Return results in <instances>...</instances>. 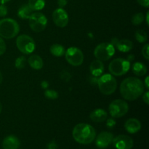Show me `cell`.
<instances>
[{
	"instance_id": "39",
	"label": "cell",
	"mask_w": 149,
	"mask_h": 149,
	"mask_svg": "<svg viewBox=\"0 0 149 149\" xmlns=\"http://www.w3.org/2000/svg\"><path fill=\"white\" fill-rule=\"evenodd\" d=\"M134 60V55H130L129 56L127 57V61H129L130 63L131 62V61H132Z\"/></svg>"
},
{
	"instance_id": "12",
	"label": "cell",
	"mask_w": 149,
	"mask_h": 149,
	"mask_svg": "<svg viewBox=\"0 0 149 149\" xmlns=\"http://www.w3.org/2000/svg\"><path fill=\"white\" fill-rule=\"evenodd\" d=\"M112 143L116 149H131L133 147V140L125 135H118L113 138Z\"/></svg>"
},
{
	"instance_id": "18",
	"label": "cell",
	"mask_w": 149,
	"mask_h": 149,
	"mask_svg": "<svg viewBox=\"0 0 149 149\" xmlns=\"http://www.w3.org/2000/svg\"><path fill=\"white\" fill-rule=\"evenodd\" d=\"M108 113L102 109H97L93 111L90 115V118L94 122H103L107 119Z\"/></svg>"
},
{
	"instance_id": "34",
	"label": "cell",
	"mask_w": 149,
	"mask_h": 149,
	"mask_svg": "<svg viewBox=\"0 0 149 149\" xmlns=\"http://www.w3.org/2000/svg\"><path fill=\"white\" fill-rule=\"evenodd\" d=\"M47 149H58V144L55 143V141H51L48 143Z\"/></svg>"
},
{
	"instance_id": "4",
	"label": "cell",
	"mask_w": 149,
	"mask_h": 149,
	"mask_svg": "<svg viewBox=\"0 0 149 149\" xmlns=\"http://www.w3.org/2000/svg\"><path fill=\"white\" fill-rule=\"evenodd\" d=\"M97 85L100 93L106 95H111L116 91L117 82L113 75L106 74L101 76L97 80Z\"/></svg>"
},
{
	"instance_id": "36",
	"label": "cell",
	"mask_w": 149,
	"mask_h": 149,
	"mask_svg": "<svg viewBox=\"0 0 149 149\" xmlns=\"http://www.w3.org/2000/svg\"><path fill=\"white\" fill-rule=\"evenodd\" d=\"M68 3V0H58V4L60 8H63L65 7Z\"/></svg>"
},
{
	"instance_id": "42",
	"label": "cell",
	"mask_w": 149,
	"mask_h": 149,
	"mask_svg": "<svg viewBox=\"0 0 149 149\" xmlns=\"http://www.w3.org/2000/svg\"><path fill=\"white\" fill-rule=\"evenodd\" d=\"M148 12H147V14H146V23L147 25H148Z\"/></svg>"
},
{
	"instance_id": "8",
	"label": "cell",
	"mask_w": 149,
	"mask_h": 149,
	"mask_svg": "<svg viewBox=\"0 0 149 149\" xmlns=\"http://www.w3.org/2000/svg\"><path fill=\"white\" fill-rule=\"evenodd\" d=\"M17 47L25 55L31 54L36 48L35 42L30 36L26 34L20 35L16 39Z\"/></svg>"
},
{
	"instance_id": "5",
	"label": "cell",
	"mask_w": 149,
	"mask_h": 149,
	"mask_svg": "<svg viewBox=\"0 0 149 149\" xmlns=\"http://www.w3.org/2000/svg\"><path fill=\"white\" fill-rule=\"evenodd\" d=\"M130 68V63L124 58H116L110 63L109 69L111 75L122 76L128 72Z\"/></svg>"
},
{
	"instance_id": "10",
	"label": "cell",
	"mask_w": 149,
	"mask_h": 149,
	"mask_svg": "<svg viewBox=\"0 0 149 149\" xmlns=\"http://www.w3.org/2000/svg\"><path fill=\"white\" fill-rule=\"evenodd\" d=\"M64 55L67 62L74 66H79L81 65L84 61V55L81 49L77 47H69L65 51Z\"/></svg>"
},
{
	"instance_id": "30",
	"label": "cell",
	"mask_w": 149,
	"mask_h": 149,
	"mask_svg": "<svg viewBox=\"0 0 149 149\" xmlns=\"http://www.w3.org/2000/svg\"><path fill=\"white\" fill-rule=\"evenodd\" d=\"M6 51V44L4 39L0 36V55H3Z\"/></svg>"
},
{
	"instance_id": "32",
	"label": "cell",
	"mask_w": 149,
	"mask_h": 149,
	"mask_svg": "<svg viewBox=\"0 0 149 149\" xmlns=\"http://www.w3.org/2000/svg\"><path fill=\"white\" fill-rule=\"evenodd\" d=\"M116 121L112 119V118L108 119L107 121H106V126H107L108 128H110V129L113 128L116 125Z\"/></svg>"
},
{
	"instance_id": "23",
	"label": "cell",
	"mask_w": 149,
	"mask_h": 149,
	"mask_svg": "<svg viewBox=\"0 0 149 149\" xmlns=\"http://www.w3.org/2000/svg\"><path fill=\"white\" fill-rule=\"evenodd\" d=\"M28 5L33 11L41 10L45 7V0H29Z\"/></svg>"
},
{
	"instance_id": "3",
	"label": "cell",
	"mask_w": 149,
	"mask_h": 149,
	"mask_svg": "<svg viewBox=\"0 0 149 149\" xmlns=\"http://www.w3.org/2000/svg\"><path fill=\"white\" fill-rule=\"evenodd\" d=\"M20 26L16 20L12 18H4L0 20V36L10 39L15 37L19 33Z\"/></svg>"
},
{
	"instance_id": "41",
	"label": "cell",
	"mask_w": 149,
	"mask_h": 149,
	"mask_svg": "<svg viewBox=\"0 0 149 149\" xmlns=\"http://www.w3.org/2000/svg\"><path fill=\"white\" fill-rule=\"evenodd\" d=\"M2 79H3L2 74H1V71H0V84H1V82H2Z\"/></svg>"
},
{
	"instance_id": "22",
	"label": "cell",
	"mask_w": 149,
	"mask_h": 149,
	"mask_svg": "<svg viewBox=\"0 0 149 149\" xmlns=\"http://www.w3.org/2000/svg\"><path fill=\"white\" fill-rule=\"evenodd\" d=\"M50 53L55 57H61L65 54V48L59 44H54L49 48Z\"/></svg>"
},
{
	"instance_id": "14",
	"label": "cell",
	"mask_w": 149,
	"mask_h": 149,
	"mask_svg": "<svg viewBox=\"0 0 149 149\" xmlns=\"http://www.w3.org/2000/svg\"><path fill=\"white\" fill-rule=\"evenodd\" d=\"M113 46H115L119 51L122 52H127L133 48V43L129 39H123L118 40L116 38L112 39L111 43Z\"/></svg>"
},
{
	"instance_id": "6",
	"label": "cell",
	"mask_w": 149,
	"mask_h": 149,
	"mask_svg": "<svg viewBox=\"0 0 149 149\" xmlns=\"http://www.w3.org/2000/svg\"><path fill=\"white\" fill-rule=\"evenodd\" d=\"M115 53L114 46L111 43H104L99 44L94 50V55L97 60L101 61H109V59L113 57Z\"/></svg>"
},
{
	"instance_id": "13",
	"label": "cell",
	"mask_w": 149,
	"mask_h": 149,
	"mask_svg": "<svg viewBox=\"0 0 149 149\" xmlns=\"http://www.w3.org/2000/svg\"><path fill=\"white\" fill-rule=\"evenodd\" d=\"M113 139V135L111 132H100L96 138L95 144L99 148H106L111 143Z\"/></svg>"
},
{
	"instance_id": "25",
	"label": "cell",
	"mask_w": 149,
	"mask_h": 149,
	"mask_svg": "<svg viewBox=\"0 0 149 149\" xmlns=\"http://www.w3.org/2000/svg\"><path fill=\"white\" fill-rule=\"evenodd\" d=\"M144 15L142 13H138L134 15L132 17V23L135 26L141 25L144 20Z\"/></svg>"
},
{
	"instance_id": "35",
	"label": "cell",
	"mask_w": 149,
	"mask_h": 149,
	"mask_svg": "<svg viewBox=\"0 0 149 149\" xmlns=\"http://www.w3.org/2000/svg\"><path fill=\"white\" fill-rule=\"evenodd\" d=\"M143 100L146 103L147 105L149 104V93L148 91L146 92L143 95Z\"/></svg>"
},
{
	"instance_id": "9",
	"label": "cell",
	"mask_w": 149,
	"mask_h": 149,
	"mask_svg": "<svg viewBox=\"0 0 149 149\" xmlns=\"http://www.w3.org/2000/svg\"><path fill=\"white\" fill-rule=\"evenodd\" d=\"M109 113L113 118H120L125 116L129 110L126 101L121 99L113 100L109 105Z\"/></svg>"
},
{
	"instance_id": "26",
	"label": "cell",
	"mask_w": 149,
	"mask_h": 149,
	"mask_svg": "<svg viewBox=\"0 0 149 149\" xmlns=\"http://www.w3.org/2000/svg\"><path fill=\"white\" fill-rule=\"evenodd\" d=\"M26 64V58L24 56H20L15 60V65L17 69H23L25 68Z\"/></svg>"
},
{
	"instance_id": "1",
	"label": "cell",
	"mask_w": 149,
	"mask_h": 149,
	"mask_svg": "<svg viewBox=\"0 0 149 149\" xmlns=\"http://www.w3.org/2000/svg\"><path fill=\"white\" fill-rule=\"evenodd\" d=\"M144 92V84L141 79L135 77H128L122 81L120 93L127 100H136Z\"/></svg>"
},
{
	"instance_id": "17",
	"label": "cell",
	"mask_w": 149,
	"mask_h": 149,
	"mask_svg": "<svg viewBox=\"0 0 149 149\" xmlns=\"http://www.w3.org/2000/svg\"><path fill=\"white\" fill-rule=\"evenodd\" d=\"M90 73L93 77H98L103 74L104 71V65L100 60H95L91 63L90 66Z\"/></svg>"
},
{
	"instance_id": "24",
	"label": "cell",
	"mask_w": 149,
	"mask_h": 149,
	"mask_svg": "<svg viewBox=\"0 0 149 149\" xmlns=\"http://www.w3.org/2000/svg\"><path fill=\"white\" fill-rule=\"evenodd\" d=\"M135 39L140 43H144L148 40V35L143 30H138L135 32Z\"/></svg>"
},
{
	"instance_id": "37",
	"label": "cell",
	"mask_w": 149,
	"mask_h": 149,
	"mask_svg": "<svg viewBox=\"0 0 149 149\" xmlns=\"http://www.w3.org/2000/svg\"><path fill=\"white\" fill-rule=\"evenodd\" d=\"M41 87H42V89H47L49 87V83L46 80H44V81L41 82Z\"/></svg>"
},
{
	"instance_id": "16",
	"label": "cell",
	"mask_w": 149,
	"mask_h": 149,
	"mask_svg": "<svg viewBox=\"0 0 149 149\" xmlns=\"http://www.w3.org/2000/svg\"><path fill=\"white\" fill-rule=\"evenodd\" d=\"M125 127L129 133L135 134L141 129V124L138 119L131 118L125 122Z\"/></svg>"
},
{
	"instance_id": "43",
	"label": "cell",
	"mask_w": 149,
	"mask_h": 149,
	"mask_svg": "<svg viewBox=\"0 0 149 149\" xmlns=\"http://www.w3.org/2000/svg\"><path fill=\"white\" fill-rule=\"evenodd\" d=\"M1 109H2V106H1V103H0V113L1 112Z\"/></svg>"
},
{
	"instance_id": "20",
	"label": "cell",
	"mask_w": 149,
	"mask_h": 149,
	"mask_svg": "<svg viewBox=\"0 0 149 149\" xmlns=\"http://www.w3.org/2000/svg\"><path fill=\"white\" fill-rule=\"evenodd\" d=\"M132 72L138 77H143L147 74V67L141 62L134 63L132 67Z\"/></svg>"
},
{
	"instance_id": "11",
	"label": "cell",
	"mask_w": 149,
	"mask_h": 149,
	"mask_svg": "<svg viewBox=\"0 0 149 149\" xmlns=\"http://www.w3.org/2000/svg\"><path fill=\"white\" fill-rule=\"evenodd\" d=\"M54 23L60 28H64L68 23V15L63 8H58L52 13Z\"/></svg>"
},
{
	"instance_id": "7",
	"label": "cell",
	"mask_w": 149,
	"mask_h": 149,
	"mask_svg": "<svg viewBox=\"0 0 149 149\" xmlns=\"http://www.w3.org/2000/svg\"><path fill=\"white\" fill-rule=\"evenodd\" d=\"M29 23L31 29L34 32H42L46 29L47 25V19L42 13H32L29 18Z\"/></svg>"
},
{
	"instance_id": "27",
	"label": "cell",
	"mask_w": 149,
	"mask_h": 149,
	"mask_svg": "<svg viewBox=\"0 0 149 149\" xmlns=\"http://www.w3.org/2000/svg\"><path fill=\"white\" fill-rule=\"evenodd\" d=\"M45 97L49 100H55L58 98V92L54 90H47L45 92Z\"/></svg>"
},
{
	"instance_id": "28",
	"label": "cell",
	"mask_w": 149,
	"mask_h": 149,
	"mask_svg": "<svg viewBox=\"0 0 149 149\" xmlns=\"http://www.w3.org/2000/svg\"><path fill=\"white\" fill-rule=\"evenodd\" d=\"M61 79L63 81H65V82H68L71 80V75L69 72L66 71H63L61 72Z\"/></svg>"
},
{
	"instance_id": "21",
	"label": "cell",
	"mask_w": 149,
	"mask_h": 149,
	"mask_svg": "<svg viewBox=\"0 0 149 149\" xmlns=\"http://www.w3.org/2000/svg\"><path fill=\"white\" fill-rule=\"evenodd\" d=\"M32 13H33V10L30 8V7L28 4H23L18 9L17 15L20 18L23 19V20H26V19H29Z\"/></svg>"
},
{
	"instance_id": "29",
	"label": "cell",
	"mask_w": 149,
	"mask_h": 149,
	"mask_svg": "<svg viewBox=\"0 0 149 149\" xmlns=\"http://www.w3.org/2000/svg\"><path fill=\"white\" fill-rule=\"evenodd\" d=\"M148 50H149V45L148 44H146L142 48V55H143L144 58L146 60L149 59V55H148Z\"/></svg>"
},
{
	"instance_id": "40",
	"label": "cell",
	"mask_w": 149,
	"mask_h": 149,
	"mask_svg": "<svg viewBox=\"0 0 149 149\" xmlns=\"http://www.w3.org/2000/svg\"><path fill=\"white\" fill-rule=\"evenodd\" d=\"M11 1V0H0V4H4L5 3L8 2V1Z\"/></svg>"
},
{
	"instance_id": "31",
	"label": "cell",
	"mask_w": 149,
	"mask_h": 149,
	"mask_svg": "<svg viewBox=\"0 0 149 149\" xmlns=\"http://www.w3.org/2000/svg\"><path fill=\"white\" fill-rule=\"evenodd\" d=\"M7 15V7L4 4L0 5V17H4Z\"/></svg>"
},
{
	"instance_id": "38",
	"label": "cell",
	"mask_w": 149,
	"mask_h": 149,
	"mask_svg": "<svg viewBox=\"0 0 149 149\" xmlns=\"http://www.w3.org/2000/svg\"><path fill=\"white\" fill-rule=\"evenodd\" d=\"M149 77H146V78L145 79V86L146 87L147 89L149 88V84H148V81H149Z\"/></svg>"
},
{
	"instance_id": "33",
	"label": "cell",
	"mask_w": 149,
	"mask_h": 149,
	"mask_svg": "<svg viewBox=\"0 0 149 149\" xmlns=\"http://www.w3.org/2000/svg\"><path fill=\"white\" fill-rule=\"evenodd\" d=\"M137 1L140 5L143 6V7H146V8L149 7V0H137Z\"/></svg>"
},
{
	"instance_id": "15",
	"label": "cell",
	"mask_w": 149,
	"mask_h": 149,
	"mask_svg": "<svg viewBox=\"0 0 149 149\" xmlns=\"http://www.w3.org/2000/svg\"><path fill=\"white\" fill-rule=\"evenodd\" d=\"M20 146V141L15 135H8L3 140V149H18Z\"/></svg>"
},
{
	"instance_id": "19",
	"label": "cell",
	"mask_w": 149,
	"mask_h": 149,
	"mask_svg": "<svg viewBox=\"0 0 149 149\" xmlns=\"http://www.w3.org/2000/svg\"><path fill=\"white\" fill-rule=\"evenodd\" d=\"M28 62H29V65L34 70L42 69L44 65L43 60L37 55H31L28 60Z\"/></svg>"
},
{
	"instance_id": "2",
	"label": "cell",
	"mask_w": 149,
	"mask_h": 149,
	"mask_svg": "<svg viewBox=\"0 0 149 149\" xmlns=\"http://www.w3.org/2000/svg\"><path fill=\"white\" fill-rule=\"evenodd\" d=\"M74 139L80 144H90L96 137L95 130L91 125L85 123L78 124L74 127L72 132Z\"/></svg>"
}]
</instances>
